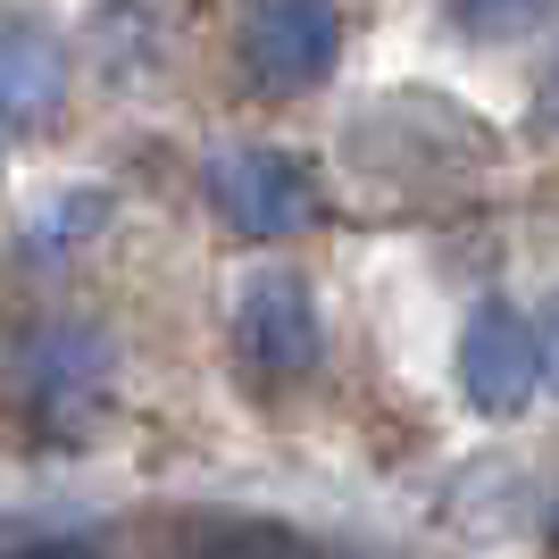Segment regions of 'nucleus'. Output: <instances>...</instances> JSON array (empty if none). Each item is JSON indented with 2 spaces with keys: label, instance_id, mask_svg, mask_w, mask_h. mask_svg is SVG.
I'll use <instances>...</instances> for the list:
<instances>
[{
  "label": "nucleus",
  "instance_id": "obj_9",
  "mask_svg": "<svg viewBox=\"0 0 559 559\" xmlns=\"http://www.w3.org/2000/svg\"><path fill=\"white\" fill-rule=\"evenodd\" d=\"M543 117L559 126V68H551V84H543Z\"/></svg>",
  "mask_w": 559,
  "mask_h": 559
},
{
  "label": "nucleus",
  "instance_id": "obj_6",
  "mask_svg": "<svg viewBox=\"0 0 559 559\" xmlns=\"http://www.w3.org/2000/svg\"><path fill=\"white\" fill-rule=\"evenodd\" d=\"M460 17L476 25V34H518V25L543 17V0H460Z\"/></svg>",
  "mask_w": 559,
  "mask_h": 559
},
{
  "label": "nucleus",
  "instance_id": "obj_7",
  "mask_svg": "<svg viewBox=\"0 0 559 559\" xmlns=\"http://www.w3.org/2000/svg\"><path fill=\"white\" fill-rule=\"evenodd\" d=\"M9 559H100L93 543H34V551H9Z\"/></svg>",
  "mask_w": 559,
  "mask_h": 559
},
{
  "label": "nucleus",
  "instance_id": "obj_2",
  "mask_svg": "<svg viewBox=\"0 0 559 559\" xmlns=\"http://www.w3.org/2000/svg\"><path fill=\"white\" fill-rule=\"evenodd\" d=\"M318 293H309L293 267H267V276L242 284V301H234V350H242V368L259 384H293V376L318 368Z\"/></svg>",
  "mask_w": 559,
  "mask_h": 559
},
{
  "label": "nucleus",
  "instance_id": "obj_5",
  "mask_svg": "<svg viewBox=\"0 0 559 559\" xmlns=\"http://www.w3.org/2000/svg\"><path fill=\"white\" fill-rule=\"evenodd\" d=\"M59 100H68V50L43 25H0V117L43 126Z\"/></svg>",
  "mask_w": 559,
  "mask_h": 559
},
{
  "label": "nucleus",
  "instance_id": "obj_8",
  "mask_svg": "<svg viewBox=\"0 0 559 559\" xmlns=\"http://www.w3.org/2000/svg\"><path fill=\"white\" fill-rule=\"evenodd\" d=\"M543 368H551V384H559V301L543 309Z\"/></svg>",
  "mask_w": 559,
  "mask_h": 559
},
{
  "label": "nucleus",
  "instance_id": "obj_3",
  "mask_svg": "<svg viewBox=\"0 0 559 559\" xmlns=\"http://www.w3.org/2000/svg\"><path fill=\"white\" fill-rule=\"evenodd\" d=\"M543 326H526L510 301H485L460 334V393L485 409V418H518L543 384Z\"/></svg>",
  "mask_w": 559,
  "mask_h": 559
},
{
  "label": "nucleus",
  "instance_id": "obj_1",
  "mask_svg": "<svg viewBox=\"0 0 559 559\" xmlns=\"http://www.w3.org/2000/svg\"><path fill=\"white\" fill-rule=\"evenodd\" d=\"M343 59V9L334 0H251L242 9V68L259 93H309Z\"/></svg>",
  "mask_w": 559,
  "mask_h": 559
},
{
  "label": "nucleus",
  "instance_id": "obj_4",
  "mask_svg": "<svg viewBox=\"0 0 559 559\" xmlns=\"http://www.w3.org/2000/svg\"><path fill=\"white\" fill-rule=\"evenodd\" d=\"M210 201L234 234H251V242H276V234H301L318 217V185H309V167H293L284 151H226L210 159Z\"/></svg>",
  "mask_w": 559,
  "mask_h": 559
}]
</instances>
